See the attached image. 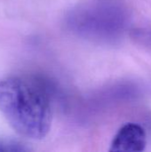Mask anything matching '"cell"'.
<instances>
[{
	"mask_svg": "<svg viewBox=\"0 0 151 152\" xmlns=\"http://www.w3.org/2000/svg\"><path fill=\"white\" fill-rule=\"evenodd\" d=\"M0 111L20 135L40 140L50 131L52 110L44 91L21 77L0 80Z\"/></svg>",
	"mask_w": 151,
	"mask_h": 152,
	"instance_id": "cell-1",
	"label": "cell"
},
{
	"mask_svg": "<svg viewBox=\"0 0 151 152\" xmlns=\"http://www.w3.org/2000/svg\"><path fill=\"white\" fill-rule=\"evenodd\" d=\"M147 145L144 128L136 123L124 125L115 135L109 151L113 152H141Z\"/></svg>",
	"mask_w": 151,
	"mask_h": 152,
	"instance_id": "cell-2",
	"label": "cell"
},
{
	"mask_svg": "<svg viewBox=\"0 0 151 152\" xmlns=\"http://www.w3.org/2000/svg\"><path fill=\"white\" fill-rule=\"evenodd\" d=\"M131 37L142 45L151 47V28H137L131 31Z\"/></svg>",
	"mask_w": 151,
	"mask_h": 152,
	"instance_id": "cell-3",
	"label": "cell"
},
{
	"mask_svg": "<svg viewBox=\"0 0 151 152\" xmlns=\"http://www.w3.org/2000/svg\"><path fill=\"white\" fill-rule=\"evenodd\" d=\"M27 149L23 148L20 144L11 141H0V151H23Z\"/></svg>",
	"mask_w": 151,
	"mask_h": 152,
	"instance_id": "cell-4",
	"label": "cell"
}]
</instances>
